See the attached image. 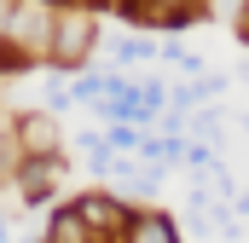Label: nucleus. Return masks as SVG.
Returning a JSON list of instances; mask_svg holds the SVG:
<instances>
[{
    "label": "nucleus",
    "mask_w": 249,
    "mask_h": 243,
    "mask_svg": "<svg viewBox=\"0 0 249 243\" xmlns=\"http://www.w3.org/2000/svg\"><path fill=\"white\" fill-rule=\"evenodd\" d=\"M93 12L87 6H64L58 17H53V58L58 64H81L87 58V47H93Z\"/></svg>",
    "instance_id": "nucleus-1"
},
{
    "label": "nucleus",
    "mask_w": 249,
    "mask_h": 243,
    "mask_svg": "<svg viewBox=\"0 0 249 243\" xmlns=\"http://www.w3.org/2000/svg\"><path fill=\"white\" fill-rule=\"evenodd\" d=\"M12 133L23 139V156H58V127L47 110H35V116H18L12 122Z\"/></svg>",
    "instance_id": "nucleus-2"
},
{
    "label": "nucleus",
    "mask_w": 249,
    "mask_h": 243,
    "mask_svg": "<svg viewBox=\"0 0 249 243\" xmlns=\"http://www.w3.org/2000/svg\"><path fill=\"white\" fill-rule=\"evenodd\" d=\"M53 180H58V156H23V162H18V185H23V203H47Z\"/></svg>",
    "instance_id": "nucleus-3"
},
{
    "label": "nucleus",
    "mask_w": 249,
    "mask_h": 243,
    "mask_svg": "<svg viewBox=\"0 0 249 243\" xmlns=\"http://www.w3.org/2000/svg\"><path fill=\"white\" fill-rule=\"evenodd\" d=\"M116 243H180V232H174L168 214H133V226H127Z\"/></svg>",
    "instance_id": "nucleus-4"
},
{
    "label": "nucleus",
    "mask_w": 249,
    "mask_h": 243,
    "mask_svg": "<svg viewBox=\"0 0 249 243\" xmlns=\"http://www.w3.org/2000/svg\"><path fill=\"white\" fill-rule=\"evenodd\" d=\"M139 139H145V133H139V127H127V122H110V139H105V145H110V151H139Z\"/></svg>",
    "instance_id": "nucleus-5"
},
{
    "label": "nucleus",
    "mask_w": 249,
    "mask_h": 243,
    "mask_svg": "<svg viewBox=\"0 0 249 243\" xmlns=\"http://www.w3.org/2000/svg\"><path fill=\"white\" fill-rule=\"evenodd\" d=\"M145 58H157L151 41H122V47H116V64H145Z\"/></svg>",
    "instance_id": "nucleus-6"
},
{
    "label": "nucleus",
    "mask_w": 249,
    "mask_h": 243,
    "mask_svg": "<svg viewBox=\"0 0 249 243\" xmlns=\"http://www.w3.org/2000/svg\"><path fill=\"white\" fill-rule=\"evenodd\" d=\"M238 35H244V41H249V6H244V12H238Z\"/></svg>",
    "instance_id": "nucleus-7"
},
{
    "label": "nucleus",
    "mask_w": 249,
    "mask_h": 243,
    "mask_svg": "<svg viewBox=\"0 0 249 243\" xmlns=\"http://www.w3.org/2000/svg\"><path fill=\"white\" fill-rule=\"evenodd\" d=\"M29 6H47V12H58V6H70V0H29Z\"/></svg>",
    "instance_id": "nucleus-8"
},
{
    "label": "nucleus",
    "mask_w": 249,
    "mask_h": 243,
    "mask_svg": "<svg viewBox=\"0 0 249 243\" xmlns=\"http://www.w3.org/2000/svg\"><path fill=\"white\" fill-rule=\"evenodd\" d=\"M238 214H249V191H238Z\"/></svg>",
    "instance_id": "nucleus-9"
},
{
    "label": "nucleus",
    "mask_w": 249,
    "mask_h": 243,
    "mask_svg": "<svg viewBox=\"0 0 249 243\" xmlns=\"http://www.w3.org/2000/svg\"><path fill=\"white\" fill-rule=\"evenodd\" d=\"M0 243H12V232H6V214H0Z\"/></svg>",
    "instance_id": "nucleus-10"
}]
</instances>
